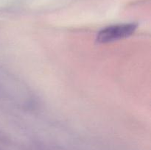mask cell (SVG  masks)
I'll list each match as a JSON object with an SVG mask.
<instances>
[{
	"instance_id": "6da1fadb",
	"label": "cell",
	"mask_w": 151,
	"mask_h": 150,
	"mask_svg": "<svg viewBox=\"0 0 151 150\" xmlns=\"http://www.w3.org/2000/svg\"><path fill=\"white\" fill-rule=\"evenodd\" d=\"M137 28V25L134 23L108 26L98 32L97 41L100 44L113 42V41L131 36L135 32Z\"/></svg>"
}]
</instances>
